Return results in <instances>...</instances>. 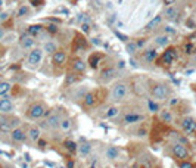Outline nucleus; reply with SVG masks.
Segmentation results:
<instances>
[{"label":"nucleus","instance_id":"obj_1","mask_svg":"<svg viewBox=\"0 0 196 168\" xmlns=\"http://www.w3.org/2000/svg\"><path fill=\"white\" fill-rule=\"evenodd\" d=\"M105 99H108V92L102 87L99 89H94V90H90L86 93V96L83 98L81 100V108L84 111H88L91 108H96V106H99Z\"/></svg>","mask_w":196,"mask_h":168},{"label":"nucleus","instance_id":"obj_2","mask_svg":"<svg viewBox=\"0 0 196 168\" xmlns=\"http://www.w3.org/2000/svg\"><path fill=\"white\" fill-rule=\"evenodd\" d=\"M128 93H130V86L125 81H118L111 87V90L108 93V99L112 103H121V102H124L127 99Z\"/></svg>","mask_w":196,"mask_h":168},{"label":"nucleus","instance_id":"obj_3","mask_svg":"<svg viewBox=\"0 0 196 168\" xmlns=\"http://www.w3.org/2000/svg\"><path fill=\"white\" fill-rule=\"evenodd\" d=\"M49 112V108L44 102H36L33 105H30V108L27 109V118L33 120V121H38L43 120Z\"/></svg>","mask_w":196,"mask_h":168},{"label":"nucleus","instance_id":"obj_4","mask_svg":"<svg viewBox=\"0 0 196 168\" xmlns=\"http://www.w3.org/2000/svg\"><path fill=\"white\" fill-rule=\"evenodd\" d=\"M149 92H150V96L156 102L167 100L168 96H170V89H168L167 84H164V83H152L150 87H149Z\"/></svg>","mask_w":196,"mask_h":168},{"label":"nucleus","instance_id":"obj_5","mask_svg":"<svg viewBox=\"0 0 196 168\" xmlns=\"http://www.w3.org/2000/svg\"><path fill=\"white\" fill-rule=\"evenodd\" d=\"M171 149V155L174 156V159L178 162V161H186L190 158V149L189 146H184L181 143H171L170 146Z\"/></svg>","mask_w":196,"mask_h":168},{"label":"nucleus","instance_id":"obj_6","mask_svg":"<svg viewBox=\"0 0 196 168\" xmlns=\"http://www.w3.org/2000/svg\"><path fill=\"white\" fill-rule=\"evenodd\" d=\"M19 118L16 117H8L0 114V131L2 133H11L16 127H19Z\"/></svg>","mask_w":196,"mask_h":168},{"label":"nucleus","instance_id":"obj_7","mask_svg":"<svg viewBox=\"0 0 196 168\" xmlns=\"http://www.w3.org/2000/svg\"><path fill=\"white\" fill-rule=\"evenodd\" d=\"M47 125H49V130H58L59 125H61V121L63 120L62 114L59 111H53V109H49L47 115L44 117Z\"/></svg>","mask_w":196,"mask_h":168},{"label":"nucleus","instance_id":"obj_8","mask_svg":"<svg viewBox=\"0 0 196 168\" xmlns=\"http://www.w3.org/2000/svg\"><path fill=\"white\" fill-rule=\"evenodd\" d=\"M146 120V115L142 114V112H127L123 120H121V124L123 125H134V124H140Z\"/></svg>","mask_w":196,"mask_h":168},{"label":"nucleus","instance_id":"obj_9","mask_svg":"<svg viewBox=\"0 0 196 168\" xmlns=\"http://www.w3.org/2000/svg\"><path fill=\"white\" fill-rule=\"evenodd\" d=\"M178 124H180V128L184 134L190 136V134L196 133V120L193 117H183Z\"/></svg>","mask_w":196,"mask_h":168},{"label":"nucleus","instance_id":"obj_10","mask_svg":"<svg viewBox=\"0 0 196 168\" xmlns=\"http://www.w3.org/2000/svg\"><path fill=\"white\" fill-rule=\"evenodd\" d=\"M175 59H177V49L175 47H168V49H165V52L161 55V58L158 61H159V65L170 66Z\"/></svg>","mask_w":196,"mask_h":168},{"label":"nucleus","instance_id":"obj_11","mask_svg":"<svg viewBox=\"0 0 196 168\" xmlns=\"http://www.w3.org/2000/svg\"><path fill=\"white\" fill-rule=\"evenodd\" d=\"M14 109H15V106L9 96H3L0 99V114L2 115H9L14 112Z\"/></svg>","mask_w":196,"mask_h":168},{"label":"nucleus","instance_id":"obj_12","mask_svg":"<svg viewBox=\"0 0 196 168\" xmlns=\"http://www.w3.org/2000/svg\"><path fill=\"white\" fill-rule=\"evenodd\" d=\"M91 149H93L91 143H90L88 140H86V139H80V142L77 143V152H78L80 156H83V158H87V156L91 153Z\"/></svg>","mask_w":196,"mask_h":168},{"label":"nucleus","instance_id":"obj_13","mask_svg":"<svg viewBox=\"0 0 196 168\" xmlns=\"http://www.w3.org/2000/svg\"><path fill=\"white\" fill-rule=\"evenodd\" d=\"M66 61H68V55H66L65 50H58V52H55V55L52 56V63H53L55 66H58V68L63 66V65L66 63Z\"/></svg>","mask_w":196,"mask_h":168},{"label":"nucleus","instance_id":"obj_14","mask_svg":"<svg viewBox=\"0 0 196 168\" xmlns=\"http://www.w3.org/2000/svg\"><path fill=\"white\" fill-rule=\"evenodd\" d=\"M153 165H155V158L152 155H145L136 161L134 168H153Z\"/></svg>","mask_w":196,"mask_h":168},{"label":"nucleus","instance_id":"obj_15","mask_svg":"<svg viewBox=\"0 0 196 168\" xmlns=\"http://www.w3.org/2000/svg\"><path fill=\"white\" fill-rule=\"evenodd\" d=\"M43 59V50L41 49H31V52L28 53V63L33 66H37Z\"/></svg>","mask_w":196,"mask_h":168},{"label":"nucleus","instance_id":"obj_16","mask_svg":"<svg viewBox=\"0 0 196 168\" xmlns=\"http://www.w3.org/2000/svg\"><path fill=\"white\" fill-rule=\"evenodd\" d=\"M115 74H117V69H115V66L109 65V66H105V68H102V69H100L99 78H100L102 81L108 83V81H111V80L115 77Z\"/></svg>","mask_w":196,"mask_h":168},{"label":"nucleus","instance_id":"obj_17","mask_svg":"<svg viewBox=\"0 0 196 168\" xmlns=\"http://www.w3.org/2000/svg\"><path fill=\"white\" fill-rule=\"evenodd\" d=\"M158 118H159V122H162L165 125H170L174 122V115H172V111H170V109H161L158 112Z\"/></svg>","mask_w":196,"mask_h":168},{"label":"nucleus","instance_id":"obj_18","mask_svg":"<svg viewBox=\"0 0 196 168\" xmlns=\"http://www.w3.org/2000/svg\"><path fill=\"white\" fill-rule=\"evenodd\" d=\"M11 137H12V140L14 142H16V143H24L28 137H27V131L22 128V127H16L15 130H12L11 131Z\"/></svg>","mask_w":196,"mask_h":168},{"label":"nucleus","instance_id":"obj_19","mask_svg":"<svg viewBox=\"0 0 196 168\" xmlns=\"http://www.w3.org/2000/svg\"><path fill=\"white\" fill-rule=\"evenodd\" d=\"M27 137H28L30 142L37 143L41 137V130L38 128V125H30L28 130H27Z\"/></svg>","mask_w":196,"mask_h":168},{"label":"nucleus","instance_id":"obj_20","mask_svg":"<svg viewBox=\"0 0 196 168\" xmlns=\"http://www.w3.org/2000/svg\"><path fill=\"white\" fill-rule=\"evenodd\" d=\"M86 68H87V65H86V62L83 61V59H80V58H75V59H72L71 61V69H72V72H75V74H84V71H86Z\"/></svg>","mask_w":196,"mask_h":168},{"label":"nucleus","instance_id":"obj_21","mask_svg":"<svg viewBox=\"0 0 196 168\" xmlns=\"http://www.w3.org/2000/svg\"><path fill=\"white\" fill-rule=\"evenodd\" d=\"M121 114V109L117 106V105H109L105 111H103V114H102V117L103 118H108V120H112V118H117L118 115Z\"/></svg>","mask_w":196,"mask_h":168},{"label":"nucleus","instance_id":"obj_22","mask_svg":"<svg viewBox=\"0 0 196 168\" xmlns=\"http://www.w3.org/2000/svg\"><path fill=\"white\" fill-rule=\"evenodd\" d=\"M102 59H103V55H102L100 52H94V53H91V55L88 56V65H90V68L96 69L97 66L100 65Z\"/></svg>","mask_w":196,"mask_h":168},{"label":"nucleus","instance_id":"obj_23","mask_svg":"<svg viewBox=\"0 0 196 168\" xmlns=\"http://www.w3.org/2000/svg\"><path fill=\"white\" fill-rule=\"evenodd\" d=\"M105 156L108 161H117L120 158V147L118 146H108L105 150Z\"/></svg>","mask_w":196,"mask_h":168},{"label":"nucleus","instance_id":"obj_24","mask_svg":"<svg viewBox=\"0 0 196 168\" xmlns=\"http://www.w3.org/2000/svg\"><path fill=\"white\" fill-rule=\"evenodd\" d=\"M34 43H36L34 37H31V36H28V34H24V36H21V38H19V44H21L22 49H33Z\"/></svg>","mask_w":196,"mask_h":168},{"label":"nucleus","instance_id":"obj_25","mask_svg":"<svg viewBox=\"0 0 196 168\" xmlns=\"http://www.w3.org/2000/svg\"><path fill=\"white\" fill-rule=\"evenodd\" d=\"M158 59V52L155 49H148L143 52V61L148 62V63H152Z\"/></svg>","mask_w":196,"mask_h":168},{"label":"nucleus","instance_id":"obj_26","mask_svg":"<svg viewBox=\"0 0 196 168\" xmlns=\"http://www.w3.org/2000/svg\"><path fill=\"white\" fill-rule=\"evenodd\" d=\"M178 14H180V9H178L177 6H168V8L165 9V12H164V16H165L167 19L172 21V19H175V18L178 16Z\"/></svg>","mask_w":196,"mask_h":168},{"label":"nucleus","instance_id":"obj_27","mask_svg":"<svg viewBox=\"0 0 196 168\" xmlns=\"http://www.w3.org/2000/svg\"><path fill=\"white\" fill-rule=\"evenodd\" d=\"M161 22H162V15L159 14V15L153 16V18H152V19H150L148 24H146V27H145V28H146L148 31H150V30H155L156 27H159V25H161Z\"/></svg>","mask_w":196,"mask_h":168},{"label":"nucleus","instance_id":"obj_28","mask_svg":"<svg viewBox=\"0 0 196 168\" xmlns=\"http://www.w3.org/2000/svg\"><path fill=\"white\" fill-rule=\"evenodd\" d=\"M72 127H74V122H72V120H71V118H66V117H63V120L61 121L59 130H61V131H63V133H69V131L72 130Z\"/></svg>","mask_w":196,"mask_h":168},{"label":"nucleus","instance_id":"obj_29","mask_svg":"<svg viewBox=\"0 0 196 168\" xmlns=\"http://www.w3.org/2000/svg\"><path fill=\"white\" fill-rule=\"evenodd\" d=\"M86 46H87L86 38H84L83 36L77 34V36H75V38H74V50H83Z\"/></svg>","mask_w":196,"mask_h":168},{"label":"nucleus","instance_id":"obj_30","mask_svg":"<svg viewBox=\"0 0 196 168\" xmlns=\"http://www.w3.org/2000/svg\"><path fill=\"white\" fill-rule=\"evenodd\" d=\"M43 31V25L40 24H34V25H30L28 30H27V34L31 36V37H36V36H40Z\"/></svg>","mask_w":196,"mask_h":168},{"label":"nucleus","instance_id":"obj_31","mask_svg":"<svg viewBox=\"0 0 196 168\" xmlns=\"http://www.w3.org/2000/svg\"><path fill=\"white\" fill-rule=\"evenodd\" d=\"M80 80H81V75H80V74L69 72V74H66V77H65V84H66V86H71V84H75V83L80 81Z\"/></svg>","mask_w":196,"mask_h":168},{"label":"nucleus","instance_id":"obj_32","mask_svg":"<svg viewBox=\"0 0 196 168\" xmlns=\"http://www.w3.org/2000/svg\"><path fill=\"white\" fill-rule=\"evenodd\" d=\"M44 52L53 56V55H55V52H58V44H56L53 40L46 41V43H44Z\"/></svg>","mask_w":196,"mask_h":168},{"label":"nucleus","instance_id":"obj_33","mask_svg":"<svg viewBox=\"0 0 196 168\" xmlns=\"http://www.w3.org/2000/svg\"><path fill=\"white\" fill-rule=\"evenodd\" d=\"M63 147H65L66 152H69L71 155L77 153V143H75L74 140H71V139H68V140L63 142Z\"/></svg>","mask_w":196,"mask_h":168},{"label":"nucleus","instance_id":"obj_34","mask_svg":"<svg viewBox=\"0 0 196 168\" xmlns=\"http://www.w3.org/2000/svg\"><path fill=\"white\" fill-rule=\"evenodd\" d=\"M12 89V84L9 81H0V96H8V93Z\"/></svg>","mask_w":196,"mask_h":168},{"label":"nucleus","instance_id":"obj_35","mask_svg":"<svg viewBox=\"0 0 196 168\" xmlns=\"http://www.w3.org/2000/svg\"><path fill=\"white\" fill-rule=\"evenodd\" d=\"M168 43H170V37L165 36V34H162V36H156V37H155V44H156V46L165 47Z\"/></svg>","mask_w":196,"mask_h":168},{"label":"nucleus","instance_id":"obj_36","mask_svg":"<svg viewBox=\"0 0 196 168\" xmlns=\"http://www.w3.org/2000/svg\"><path fill=\"white\" fill-rule=\"evenodd\" d=\"M148 109H149L150 112H159V111H161L158 102H155V100H152V99H148Z\"/></svg>","mask_w":196,"mask_h":168},{"label":"nucleus","instance_id":"obj_37","mask_svg":"<svg viewBox=\"0 0 196 168\" xmlns=\"http://www.w3.org/2000/svg\"><path fill=\"white\" fill-rule=\"evenodd\" d=\"M177 167H178V168H196V165H195L190 159H186V161H178V162H177Z\"/></svg>","mask_w":196,"mask_h":168},{"label":"nucleus","instance_id":"obj_38","mask_svg":"<svg viewBox=\"0 0 196 168\" xmlns=\"http://www.w3.org/2000/svg\"><path fill=\"white\" fill-rule=\"evenodd\" d=\"M183 50H184L186 55H192V53H196V46L193 43H186L184 47H183Z\"/></svg>","mask_w":196,"mask_h":168},{"label":"nucleus","instance_id":"obj_39","mask_svg":"<svg viewBox=\"0 0 196 168\" xmlns=\"http://www.w3.org/2000/svg\"><path fill=\"white\" fill-rule=\"evenodd\" d=\"M149 134V130L146 128V127H139L137 130H136V136L137 137H146Z\"/></svg>","mask_w":196,"mask_h":168},{"label":"nucleus","instance_id":"obj_40","mask_svg":"<svg viewBox=\"0 0 196 168\" xmlns=\"http://www.w3.org/2000/svg\"><path fill=\"white\" fill-rule=\"evenodd\" d=\"M47 33L49 34H58L59 33V27L56 24H49L47 25Z\"/></svg>","mask_w":196,"mask_h":168},{"label":"nucleus","instance_id":"obj_41","mask_svg":"<svg viewBox=\"0 0 196 168\" xmlns=\"http://www.w3.org/2000/svg\"><path fill=\"white\" fill-rule=\"evenodd\" d=\"M181 100L178 99V98H170L168 99V106H171V108H175L178 103H180Z\"/></svg>","mask_w":196,"mask_h":168},{"label":"nucleus","instance_id":"obj_42","mask_svg":"<svg viewBox=\"0 0 196 168\" xmlns=\"http://www.w3.org/2000/svg\"><path fill=\"white\" fill-rule=\"evenodd\" d=\"M127 50L130 55H133L134 52H137V47H136V43H127Z\"/></svg>","mask_w":196,"mask_h":168},{"label":"nucleus","instance_id":"obj_43","mask_svg":"<svg viewBox=\"0 0 196 168\" xmlns=\"http://www.w3.org/2000/svg\"><path fill=\"white\" fill-rule=\"evenodd\" d=\"M27 14H28V8H27V6L19 8V11H18V16H24V15H27Z\"/></svg>","mask_w":196,"mask_h":168},{"label":"nucleus","instance_id":"obj_44","mask_svg":"<svg viewBox=\"0 0 196 168\" xmlns=\"http://www.w3.org/2000/svg\"><path fill=\"white\" fill-rule=\"evenodd\" d=\"M164 31H165V36H167V34H175V28H172V27H170V25L165 27Z\"/></svg>","mask_w":196,"mask_h":168},{"label":"nucleus","instance_id":"obj_45","mask_svg":"<svg viewBox=\"0 0 196 168\" xmlns=\"http://www.w3.org/2000/svg\"><path fill=\"white\" fill-rule=\"evenodd\" d=\"M115 36H117L118 38H121V41H127V40H128L127 36H124V34H121V33H118V31H115Z\"/></svg>","mask_w":196,"mask_h":168},{"label":"nucleus","instance_id":"obj_46","mask_svg":"<svg viewBox=\"0 0 196 168\" xmlns=\"http://www.w3.org/2000/svg\"><path fill=\"white\" fill-rule=\"evenodd\" d=\"M134 43H136V47H137V49H140V47H143V46H145L146 40H145V38H140L139 41H134Z\"/></svg>","mask_w":196,"mask_h":168},{"label":"nucleus","instance_id":"obj_47","mask_svg":"<svg viewBox=\"0 0 196 168\" xmlns=\"http://www.w3.org/2000/svg\"><path fill=\"white\" fill-rule=\"evenodd\" d=\"M31 3L34 6H40V5H44V0H31Z\"/></svg>","mask_w":196,"mask_h":168},{"label":"nucleus","instance_id":"obj_48","mask_svg":"<svg viewBox=\"0 0 196 168\" xmlns=\"http://www.w3.org/2000/svg\"><path fill=\"white\" fill-rule=\"evenodd\" d=\"M81 30H83V33H88L90 31V25L88 24H83L81 25Z\"/></svg>","mask_w":196,"mask_h":168},{"label":"nucleus","instance_id":"obj_49","mask_svg":"<svg viewBox=\"0 0 196 168\" xmlns=\"http://www.w3.org/2000/svg\"><path fill=\"white\" fill-rule=\"evenodd\" d=\"M162 2H164V5H165V6H171L172 3H175V2H177V0H162Z\"/></svg>","mask_w":196,"mask_h":168},{"label":"nucleus","instance_id":"obj_50","mask_svg":"<svg viewBox=\"0 0 196 168\" xmlns=\"http://www.w3.org/2000/svg\"><path fill=\"white\" fill-rule=\"evenodd\" d=\"M66 165H68V168H74V161H71V159H69V161L66 162Z\"/></svg>","mask_w":196,"mask_h":168},{"label":"nucleus","instance_id":"obj_51","mask_svg":"<svg viewBox=\"0 0 196 168\" xmlns=\"http://www.w3.org/2000/svg\"><path fill=\"white\" fill-rule=\"evenodd\" d=\"M3 37H5V30H3V28H0V40H2Z\"/></svg>","mask_w":196,"mask_h":168},{"label":"nucleus","instance_id":"obj_52","mask_svg":"<svg viewBox=\"0 0 196 168\" xmlns=\"http://www.w3.org/2000/svg\"><path fill=\"white\" fill-rule=\"evenodd\" d=\"M88 168H96V165H94V164H91V165H90Z\"/></svg>","mask_w":196,"mask_h":168},{"label":"nucleus","instance_id":"obj_53","mask_svg":"<svg viewBox=\"0 0 196 168\" xmlns=\"http://www.w3.org/2000/svg\"><path fill=\"white\" fill-rule=\"evenodd\" d=\"M195 63H196V53H195Z\"/></svg>","mask_w":196,"mask_h":168},{"label":"nucleus","instance_id":"obj_54","mask_svg":"<svg viewBox=\"0 0 196 168\" xmlns=\"http://www.w3.org/2000/svg\"><path fill=\"white\" fill-rule=\"evenodd\" d=\"M121 168H130V167H121Z\"/></svg>","mask_w":196,"mask_h":168},{"label":"nucleus","instance_id":"obj_55","mask_svg":"<svg viewBox=\"0 0 196 168\" xmlns=\"http://www.w3.org/2000/svg\"><path fill=\"white\" fill-rule=\"evenodd\" d=\"M103 168H109V167H103Z\"/></svg>","mask_w":196,"mask_h":168},{"label":"nucleus","instance_id":"obj_56","mask_svg":"<svg viewBox=\"0 0 196 168\" xmlns=\"http://www.w3.org/2000/svg\"><path fill=\"white\" fill-rule=\"evenodd\" d=\"M0 168H2V165H0Z\"/></svg>","mask_w":196,"mask_h":168}]
</instances>
